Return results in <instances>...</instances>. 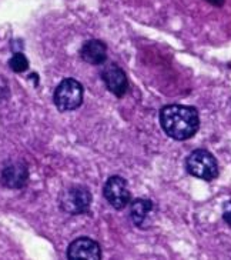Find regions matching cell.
Instances as JSON below:
<instances>
[{"mask_svg":"<svg viewBox=\"0 0 231 260\" xmlns=\"http://www.w3.org/2000/svg\"><path fill=\"white\" fill-rule=\"evenodd\" d=\"M80 56L89 64L93 66L103 64L107 59V46L99 39L87 40L80 49Z\"/></svg>","mask_w":231,"mask_h":260,"instance_id":"cell-10","label":"cell"},{"mask_svg":"<svg viewBox=\"0 0 231 260\" xmlns=\"http://www.w3.org/2000/svg\"><path fill=\"white\" fill-rule=\"evenodd\" d=\"M223 219L231 228V200H227L223 206Z\"/></svg>","mask_w":231,"mask_h":260,"instance_id":"cell-12","label":"cell"},{"mask_svg":"<svg viewBox=\"0 0 231 260\" xmlns=\"http://www.w3.org/2000/svg\"><path fill=\"white\" fill-rule=\"evenodd\" d=\"M67 257L71 260L101 259L100 245L90 237H79L74 242H71L67 249Z\"/></svg>","mask_w":231,"mask_h":260,"instance_id":"cell-8","label":"cell"},{"mask_svg":"<svg viewBox=\"0 0 231 260\" xmlns=\"http://www.w3.org/2000/svg\"><path fill=\"white\" fill-rule=\"evenodd\" d=\"M159 117L163 132L178 142L191 139L200 129V116L192 106L167 105L160 110Z\"/></svg>","mask_w":231,"mask_h":260,"instance_id":"cell-1","label":"cell"},{"mask_svg":"<svg viewBox=\"0 0 231 260\" xmlns=\"http://www.w3.org/2000/svg\"><path fill=\"white\" fill-rule=\"evenodd\" d=\"M208 5H211V6H214V8H223L224 3H225V0H206Z\"/></svg>","mask_w":231,"mask_h":260,"instance_id":"cell-13","label":"cell"},{"mask_svg":"<svg viewBox=\"0 0 231 260\" xmlns=\"http://www.w3.org/2000/svg\"><path fill=\"white\" fill-rule=\"evenodd\" d=\"M185 169L191 176L206 182H213L220 173L218 161L213 153L206 149L192 150L185 159Z\"/></svg>","mask_w":231,"mask_h":260,"instance_id":"cell-2","label":"cell"},{"mask_svg":"<svg viewBox=\"0 0 231 260\" xmlns=\"http://www.w3.org/2000/svg\"><path fill=\"white\" fill-rule=\"evenodd\" d=\"M9 66H10V69L16 72V73H23L26 70L29 69V60H27V57L24 56L23 53H20V52H17L12 56V59L9 60Z\"/></svg>","mask_w":231,"mask_h":260,"instance_id":"cell-11","label":"cell"},{"mask_svg":"<svg viewBox=\"0 0 231 260\" xmlns=\"http://www.w3.org/2000/svg\"><path fill=\"white\" fill-rule=\"evenodd\" d=\"M101 79L106 84V89L113 93L115 98H123L129 90V80L126 72L115 63H110L101 70Z\"/></svg>","mask_w":231,"mask_h":260,"instance_id":"cell-6","label":"cell"},{"mask_svg":"<svg viewBox=\"0 0 231 260\" xmlns=\"http://www.w3.org/2000/svg\"><path fill=\"white\" fill-rule=\"evenodd\" d=\"M59 205H60V209L64 213L73 214V216L83 214L90 209L92 193H90V190L86 186L73 184V186L66 187L60 193Z\"/></svg>","mask_w":231,"mask_h":260,"instance_id":"cell-4","label":"cell"},{"mask_svg":"<svg viewBox=\"0 0 231 260\" xmlns=\"http://www.w3.org/2000/svg\"><path fill=\"white\" fill-rule=\"evenodd\" d=\"M108 205L115 210H123L131 203V193L127 180L122 176H110L103 187Z\"/></svg>","mask_w":231,"mask_h":260,"instance_id":"cell-5","label":"cell"},{"mask_svg":"<svg viewBox=\"0 0 231 260\" xmlns=\"http://www.w3.org/2000/svg\"><path fill=\"white\" fill-rule=\"evenodd\" d=\"M29 180V169L24 161H13L2 172V183L9 189H22Z\"/></svg>","mask_w":231,"mask_h":260,"instance_id":"cell-9","label":"cell"},{"mask_svg":"<svg viewBox=\"0 0 231 260\" xmlns=\"http://www.w3.org/2000/svg\"><path fill=\"white\" fill-rule=\"evenodd\" d=\"M85 99V87L76 79H64L56 87L53 100L60 112H73L82 106Z\"/></svg>","mask_w":231,"mask_h":260,"instance_id":"cell-3","label":"cell"},{"mask_svg":"<svg viewBox=\"0 0 231 260\" xmlns=\"http://www.w3.org/2000/svg\"><path fill=\"white\" fill-rule=\"evenodd\" d=\"M157 207L153 200L136 199L130 203V217L139 229H148L151 228L156 219Z\"/></svg>","mask_w":231,"mask_h":260,"instance_id":"cell-7","label":"cell"}]
</instances>
